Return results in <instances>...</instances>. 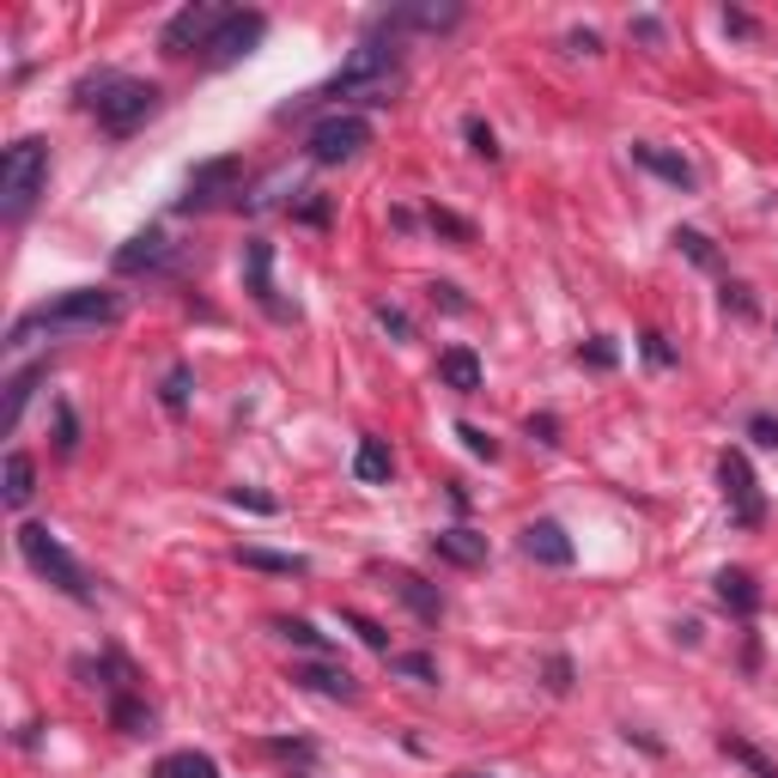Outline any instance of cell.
<instances>
[{"label": "cell", "instance_id": "1", "mask_svg": "<svg viewBox=\"0 0 778 778\" xmlns=\"http://www.w3.org/2000/svg\"><path fill=\"white\" fill-rule=\"evenodd\" d=\"M128 317V298L110 286H74L62 292V298H49V305L25 310V317L13 322V335H7V347H25L31 335H104V329H116V322Z\"/></svg>", "mask_w": 778, "mask_h": 778}, {"label": "cell", "instance_id": "2", "mask_svg": "<svg viewBox=\"0 0 778 778\" xmlns=\"http://www.w3.org/2000/svg\"><path fill=\"white\" fill-rule=\"evenodd\" d=\"M401 92V49L383 43V37H366V43L353 49L347 62L329 74V86L322 92H310L305 104H317V98H353V104H396Z\"/></svg>", "mask_w": 778, "mask_h": 778}, {"label": "cell", "instance_id": "3", "mask_svg": "<svg viewBox=\"0 0 778 778\" xmlns=\"http://www.w3.org/2000/svg\"><path fill=\"white\" fill-rule=\"evenodd\" d=\"M79 98H86V110H92L110 135H135V128L158 110V86H153V79H128V74H98V79H86V86H79Z\"/></svg>", "mask_w": 778, "mask_h": 778}, {"label": "cell", "instance_id": "4", "mask_svg": "<svg viewBox=\"0 0 778 778\" xmlns=\"http://www.w3.org/2000/svg\"><path fill=\"white\" fill-rule=\"evenodd\" d=\"M43 183H49V140H37V135L13 140L7 158H0V219L18 226V219L37 207Z\"/></svg>", "mask_w": 778, "mask_h": 778}, {"label": "cell", "instance_id": "5", "mask_svg": "<svg viewBox=\"0 0 778 778\" xmlns=\"http://www.w3.org/2000/svg\"><path fill=\"white\" fill-rule=\"evenodd\" d=\"M18 553H25V565H31L37 578H49L62 596L92 602V578H86V565H79L74 553L49 535V523H18Z\"/></svg>", "mask_w": 778, "mask_h": 778}, {"label": "cell", "instance_id": "6", "mask_svg": "<svg viewBox=\"0 0 778 778\" xmlns=\"http://www.w3.org/2000/svg\"><path fill=\"white\" fill-rule=\"evenodd\" d=\"M371 146V123L366 116H353V110H335V116H322L317 128H310L305 153L317 158V165H347V158H359Z\"/></svg>", "mask_w": 778, "mask_h": 778}, {"label": "cell", "instance_id": "7", "mask_svg": "<svg viewBox=\"0 0 778 778\" xmlns=\"http://www.w3.org/2000/svg\"><path fill=\"white\" fill-rule=\"evenodd\" d=\"M717 487H724V505H730L736 530H761L766 523V499H761V481H754V469H748L742 450H724V457H717Z\"/></svg>", "mask_w": 778, "mask_h": 778}, {"label": "cell", "instance_id": "8", "mask_svg": "<svg viewBox=\"0 0 778 778\" xmlns=\"http://www.w3.org/2000/svg\"><path fill=\"white\" fill-rule=\"evenodd\" d=\"M462 25V0H408V7H390V13L371 18V37H390L396 43L401 31H457Z\"/></svg>", "mask_w": 778, "mask_h": 778}, {"label": "cell", "instance_id": "9", "mask_svg": "<svg viewBox=\"0 0 778 778\" xmlns=\"http://www.w3.org/2000/svg\"><path fill=\"white\" fill-rule=\"evenodd\" d=\"M219 25H226V7L195 0V7H183V13H170V25L158 31V49H165V55H195V49L214 43Z\"/></svg>", "mask_w": 778, "mask_h": 778}, {"label": "cell", "instance_id": "10", "mask_svg": "<svg viewBox=\"0 0 778 778\" xmlns=\"http://www.w3.org/2000/svg\"><path fill=\"white\" fill-rule=\"evenodd\" d=\"M238 177H244V158H238V153L207 158V165L189 170V189H183V201H177V207H183V214H195V207H214V201L226 195L231 183H238Z\"/></svg>", "mask_w": 778, "mask_h": 778}, {"label": "cell", "instance_id": "11", "mask_svg": "<svg viewBox=\"0 0 778 778\" xmlns=\"http://www.w3.org/2000/svg\"><path fill=\"white\" fill-rule=\"evenodd\" d=\"M268 37V13H226V25L214 31V43H207V62H238V55H250V49Z\"/></svg>", "mask_w": 778, "mask_h": 778}, {"label": "cell", "instance_id": "12", "mask_svg": "<svg viewBox=\"0 0 778 778\" xmlns=\"http://www.w3.org/2000/svg\"><path fill=\"white\" fill-rule=\"evenodd\" d=\"M292 681L310 687V693H322V700H359V681H353L341 663H329V656H305V663H292Z\"/></svg>", "mask_w": 778, "mask_h": 778}, {"label": "cell", "instance_id": "13", "mask_svg": "<svg viewBox=\"0 0 778 778\" xmlns=\"http://www.w3.org/2000/svg\"><path fill=\"white\" fill-rule=\"evenodd\" d=\"M523 553H530L535 565H572V560H578L572 535H565L553 518H535L530 530H523Z\"/></svg>", "mask_w": 778, "mask_h": 778}, {"label": "cell", "instance_id": "14", "mask_svg": "<svg viewBox=\"0 0 778 778\" xmlns=\"http://www.w3.org/2000/svg\"><path fill=\"white\" fill-rule=\"evenodd\" d=\"M170 262V244H165V231H140V238H128L123 250H116V275H158Z\"/></svg>", "mask_w": 778, "mask_h": 778}, {"label": "cell", "instance_id": "15", "mask_svg": "<svg viewBox=\"0 0 778 778\" xmlns=\"http://www.w3.org/2000/svg\"><path fill=\"white\" fill-rule=\"evenodd\" d=\"M717 602H724L736 621H754V614H761V584H754V572L724 565V572H717Z\"/></svg>", "mask_w": 778, "mask_h": 778}, {"label": "cell", "instance_id": "16", "mask_svg": "<svg viewBox=\"0 0 778 778\" xmlns=\"http://www.w3.org/2000/svg\"><path fill=\"white\" fill-rule=\"evenodd\" d=\"M432 553H438L444 565H462V572H474V565H487V535H474V530H438L432 535Z\"/></svg>", "mask_w": 778, "mask_h": 778}, {"label": "cell", "instance_id": "17", "mask_svg": "<svg viewBox=\"0 0 778 778\" xmlns=\"http://www.w3.org/2000/svg\"><path fill=\"white\" fill-rule=\"evenodd\" d=\"M37 493V462L25 457V450H7V462H0V505L7 511H25Z\"/></svg>", "mask_w": 778, "mask_h": 778}, {"label": "cell", "instance_id": "18", "mask_svg": "<svg viewBox=\"0 0 778 778\" xmlns=\"http://www.w3.org/2000/svg\"><path fill=\"white\" fill-rule=\"evenodd\" d=\"M268 268H275V244H268V238H250V244H244V275H250V298H256L262 310H275V317H286V310L275 305V280H268Z\"/></svg>", "mask_w": 778, "mask_h": 778}, {"label": "cell", "instance_id": "19", "mask_svg": "<svg viewBox=\"0 0 778 778\" xmlns=\"http://www.w3.org/2000/svg\"><path fill=\"white\" fill-rule=\"evenodd\" d=\"M438 383L444 390H457V396H481V359H474V347H444L438 353Z\"/></svg>", "mask_w": 778, "mask_h": 778}, {"label": "cell", "instance_id": "20", "mask_svg": "<svg viewBox=\"0 0 778 778\" xmlns=\"http://www.w3.org/2000/svg\"><path fill=\"white\" fill-rule=\"evenodd\" d=\"M390 584H396V596L413 609V621H426V626H438V614H444V596H438V584H426L420 572H390Z\"/></svg>", "mask_w": 778, "mask_h": 778}, {"label": "cell", "instance_id": "21", "mask_svg": "<svg viewBox=\"0 0 778 778\" xmlns=\"http://www.w3.org/2000/svg\"><path fill=\"white\" fill-rule=\"evenodd\" d=\"M633 165H645L651 177H663V183H675V189H693L700 177H693V165H687L681 153H663V146H651V140H639L633 146Z\"/></svg>", "mask_w": 778, "mask_h": 778}, {"label": "cell", "instance_id": "22", "mask_svg": "<svg viewBox=\"0 0 778 778\" xmlns=\"http://www.w3.org/2000/svg\"><path fill=\"white\" fill-rule=\"evenodd\" d=\"M153 778H219L214 754H195V748H170L153 761Z\"/></svg>", "mask_w": 778, "mask_h": 778}, {"label": "cell", "instance_id": "23", "mask_svg": "<svg viewBox=\"0 0 778 778\" xmlns=\"http://www.w3.org/2000/svg\"><path fill=\"white\" fill-rule=\"evenodd\" d=\"M231 560L250 565V572H275V578H305V572H310L305 553H275V548H238Z\"/></svg>", "mask_w": 778, "mask_h": 778}, {"label": "cell", "instance_id": "24", "mask_svg": "<svg viewBox=\"0 0 778 778\" xmlns=\"http://www.w3.org/2000/svg\"><path fill=\"white\" fill-rule=\"evenodd\" d=\"M110 724H116L123 736H146V730H153V705L140 700L135 687H128V693H116V700H110Z\"/></svg>", "mask_w": 778, "mask_h": 778}, {"label": "cell", "instance_id": "25", "mask_svg": "<svg viewBox=\"0 0 778 778\" xmlns=\"http://www.w3.org/2000/svg\"><path fill=\"white\" fill-rule=\"evenodd\" d=\"M43 378H49V359H43V366H25L13 383H7V432H18V420H25V408H31V390Z\"/></svg>", "mask_w": 778, "mask_h": 778}, {"label": "cell", "instance_id": "26", "mask_svg": "<svg viewBox=\"0 0 778 778\" xmlns=\"http://www.w3.org/2000/svg\"><path fill=\"white\" fill-rule=\"evenodd\" d=\"M353 474H359V481H371V487H378V481H390V474H396V457H390V444H383V438H359Z\"/></svg>", "mask_w": 778, "mask_h": 778}, {"label": "cell", "instance_id": "27", "mask_svg": "<svg viewBox=\"0 0 778 778\" xmlns=\"http://www.w3.org/2000/svg\"><path fill=\"white\" fill-rule=\"evenodd\" d=\"M717 748H724V754H730V761H742V766H748V773H754V778H778V766L766 761L761 748H748L742 736H717Z\"/></svg>", "mask_w": 778, "mask_h": 778}, {"label": "cell", "instance_id": "28", "mask_svg": "<svg viewBox=\"0 0 778 778\" xmlns=\"http://www.w3.org/2000/svg\"><path fill=\"white\" fill-rule=\"evenodd\" d=\"M390 675H408V681H420V687H438V663H432L426 651H401V656H390Z\"/></svg>", "mask_w": 778, "mask_h": 778}, {"label": "cell", "instance_id": "29", "mask_svg": "<svg viewBox=\"0 0 778 778\" xmlns=\"http://www.w3.org/2000/svg\"><path fill=\"white\" fill-rule=\"evenodd\" d=\"M189 383H195V371H189V366H170L165 383H158V401H165L170 413H183V408H189Z\"/></svg>", "mask_w": 778, "mask_h": 778}, {"label": "cell", "instance_id": "30", "mask_svg": "<svg viewBox=\"0 0 778 778\" xmlns=\"http://www.w3.org/2000/svg\"><path fill=\"white\" fill-rule=\"evenodd\" d=\"M275 633L292 645H305V651H317V656H329V633H317L310 621H275Z\"/></svg>", "mask_w": 778, "mask_h": 778}, {"label": "cell", "instance_id": "31", "mask_svg": "<svg viewBox=\"0 0 778 778\" xmlns=\"http://www.w3.org/2000/svg\"><path fill=\"white\" fill-rule=\"evenodd\" d=\"M675 250H681L687 262H700V268H712V262H717L712 256V238H705V231H687V226L675 231Z\"/></svg>", "mask_w": 778, "mask_h": 778}, {"label": "cell", "instance_id": "32", "mask_svg": "<svg viewBox=\"0 0 778 778\" xmlns=\"http://www.w3.org/2000/svg\"><path fill=\"white\" fill-rule=\"evenodd\" d=\"M432 231H438V238H450V244H474V226L469 219H457V214H444V207H432Z\"/></svg>", "mask_w": 778, "mask_h": 778}, {"label": "cell", "instance_id": "33", "mask_svg": "<svg viewBox=\"0 0 778 778\" xmlns=\"http://www.w3.org/2000/svg\"><path fill=\"white\" fill-rule=\"evenodd\" d=\"M341 621H347L353 633H359V639L371 645V651H390V633H383L378 621H366V614H353V609H341Z\"/></svg>", "mask_w": 778, "mask_h": 778}, {"label": "cell", "instance_id": "34", "mask_svg": "<svg viewBox=\"0 0 778 778\" xmlns=\"http://www.w3.org/2000/svg\"><path fill=\"white\" fill-rule=\"evenodd\" d=\"M462 135H469V146H474L481 158H499V135H493L481 116H469V123H462Z\"/></svg>", "mask_w": 778, "mask_h": 778}, {"label": "cell", "instance_id": "35", "mask_svg": "<svg viewBox=\"0 0 778 778\" xmlns=\"http://www.w3.org/2000/svg\"><path fill=\"white\" fill-rule=\"evenodd\" d=\"M55 450H62V457H74V450H79V420H74V408L55 413Z\"/></svg>", "mask_w": 778, "mask_h": 778}, {"label": "cell", "instance_id": "36", "mask_svg": "<svg viewBox=\"0 0 778 778\" xmlns=\"http://www.w3.org/2000/svg\"><path fill=\"white\" fill-rule=\"evenodd\" d=\"M457 438L469 444V457H487V462L499 457V444H493V438H487V432H481V426H469V420H462V426H457Z\"/></svg>", "mask_w": 778, "mask_h": 778}, {"label": "cell", "instance_id": "37", "mask_svg": "<svg viewBox=\"0 0 778 778\" xmlns=\"http://www.w3.org/2000/svg\"><path fill=\"white\" fill-rule=\"evenodd\" d=\"M748 438L766 444V450H778V413H754V420H748Z\"/></svg>", "mask_w": 778, "mask_h": 778}, {"label": "cell", "instance_id": "38", "mask_svg": "<svg viewBox=\"0 0 778 778\" xmlns=\"http://www.w3.org/2000/svg\"><path fill=\"white\" fill-rule=\"evenodd\" d=\"M378 322L390 329L396 341H413V322H408V310H396V305H378Z\"/></svg>", "mask_w": 778, "mask_h": 778}, {"label": "cell", "instance_id": "39", "mask_svg": "<svg viewBox=\"0 0 778 778\" xmlns=\"http://www.w3.org/2000/svg\"><path fill=\"white\" fill-rule=\"evenodd\" d=\"M231 505H244V511H262V518H275V511H280L268 493H250V487H231Z\"/></svg>", "mask_w": 778, "mask_h": 778}, {"label": "cell", "instance_id": "40", "mask_svg": "<svg viewBox=\"0 0 778 778\" xmlns=\"http://www.w3.org/2000/svg\"><path fill=\"white\" fill-rule=\"evenodd\" d=\"M633 37H639V43H651V49H663V18L639 13V18H633Z\"/></svg>", "mask_w": 778, "mask_h": 778}, {"label": "cell", "instance_id": "41", "mask_svg": "<svg viewBox=\"0 0 778 778\" xmlns=\"http://www.w3.org/2000/svg\"><path fill=\"white\" fill-rule=\"evenodd\" d=\"M548 693H572V663L565 656H548Z\"/></svg>", "mask_w": 778, "mask_h": 778}, {"label": "cell", "instance_id": "42", "mask_svg": "<svg viewBox=\"0 0 778 778\" xmlns=\"http://www.w3.org/2000/svg\"><path fill=\"white\" fill-rule=\"evenodd\" d=\"M584 359H590L596 371H609L614 359H621V353H614V341H590V347H584Z\"/></svg>", "mask_w": 778, "mask_h": 778}, {"label": "cell", "instance_id": "43", "mask_svg": "<svg viewBox=\"0 0 778 778\" xmlns=\"http://www.w3.org/2000/svg\"><path fill=\"white\" fill-rule=\"evenodd\" d=\"M724 310H736V317H754V298H748V286H724Z\"/></svg>", "mask_w": 778, "mask_h": 778}, {"label": "cell", "instance_id": "44", "mask_svg": "<svg viewBox=\"0 0 778 778\" xmlns=\"http://www.w3.org/2000/svg\"><path fill=\"white\" fill-rule=\"evenodd\" d=\"M553 432H560V420H553V413H535V420H530V438H541V444H560Z\"/></svg>", "mask_w": 778, "mask_h": 778}, {"label": "cell", "instance_id": "45", "mask_svg": "<svg viewBox=\"0 0 778 778\" xmlns=\"http://www.w3.org/2000/svg\"><path fill=\"white\" fill-rule=\"evenodd\" d=\"M565 49H572V55H596L602 43H596V31H572L565 37Z\"/></svg>", "mask_w": 778, "mask_h": 778}, {"label": "cell", "instance_id": "46", "mask_svg": "<svg viewBox=\"0 0 778 778\" xmlns=\"http://www.w3.org/2000/svg\"><path fill=\"white\" fill-rule=\"evenodd\" d=\"M645 359H651V366H669V347H663V335H645Z\"/></svg>", "mask_w": 778, "mask_h": 778}, {"label": "cell", "instance_id": "47", "mask_svg": "<svg viewBox=\"0 0 778 778\" xmlns=\"http://www.w3.org/2000/svg\"><path fill=\"white\" fill-rule=\"evenodd\" d=\"M724 25H730L736 37H754V18H748V13H724Z\"/></svg>", "mask_w": 778, "mask_h": 778}, {"label": "cell", "instance_id": "48", "mask_svg": "<svg viewBox=\"0 0 778 778\" xmlns=\"http://www.w3.org/2000/svg\"><path fill=\"white\" fill-rule=\"evenodd\" d=\"M268 748H275V754H298V761L310 754V742H286V736H280V742H268Z\"/></svg>", "mask_w": 778, "mask_h": 778}, {"label": "cell", "instance_id": "49", "mask_svg": "<svg viewBox=\"0 0 778 778\" xmlns=\"http://www.w3.org/2000/svg\"><path fill=\"white\" fill-rule=\"evenodd\" d=\"M462 778H487V773H462Z\"/></svg>", "mask_w": 778, "mask_h": 778}]
</instances>
